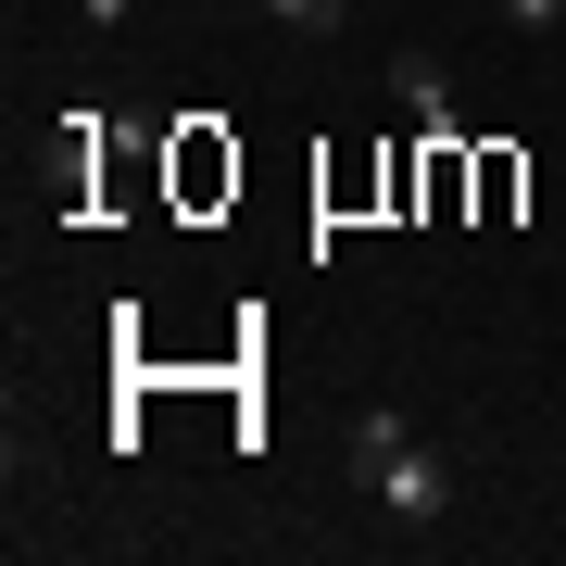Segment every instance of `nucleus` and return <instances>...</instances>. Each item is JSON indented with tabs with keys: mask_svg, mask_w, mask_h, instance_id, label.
<instances>
[{
	"mask_svg": "<svg viewBox=\"0 0 566 566\" xmlns=\"http://www.w3.org/2000/svg\"><path fill=\"white\" fill-rule=\"evenodd\" d=\"M554 428H566V416H554Z\"/></svg>",
	"mask_w": 566,
	"mask_h": 566,
	"instance_id": "nucleus-6",
	"label": "nucleus"
},
{
	"mask_svg": "<svg viewBox=\"0 0 566 566\" xmlns=\"http://www.w3.org/2000/svg\"><path fill=\"white\" fill-rule=\"evenodd\" d=\"M290 25H303V39H327V25H340V0H277Z\"/></svg>",
	"mask_w": 566,
	"mask_h": 566,
	"instance_id": "nucleus-5",
	"label": "nucleus"
},
{
	"mask_svg": "<svg viewBox=\"0 0 566 566\" xmlns=\"http://www.w3.org/2000/svg\"><path fill=\"white\" fill-rule=\"evenodd\" d=\"M390 88H403V102L428 114V139L453 126V76H441V51H403V63H390Z\"/></svg>",
	"mask_w": 566,
	"mask_h": 566,
	"instance_id": "nucleus-3",
	"label": "nucleus"
},
{
	"mask_svg": "<svg viewBox=\"0 0 566 566\" xmlns=\"http://www.w3.org/2000/svg\"><path fill=\"white\" fill-rule=\"evenodd\" d=\"M504 25H516V39H554V25H566V0H504Z\"/></svg>",
	"mask_w": 566,
	"mask_h": 566,
	"instance_id": "nucleus-4",
	"label": "nucleus"
},
{
	"mask_svg": "<svg viewBox=\"0 0 566 566\" xmlns=\"http://www.w3.org/2000/svg\"><path fill=\"white\" fill-rule=\"evenodd\" d=\"M365 491H378L390 516H416V528H441V516H453V453H441V441H403V453L378 465V479H365Z\"/></svg>",
	"mask_w": 566,
	"mask_h": 566,
	"instance_id": "nucleus-1",
	"label": "nucleus"
},
{
	"mask_svg": "<svg viewBox=\"0 0 566 566\" xmlns=\"http://www.w3.org/2000/svg\"><path fill=\"white\" fill-rule=\"evenodd\" d=\"M403 441H416V416H403V403H353V428H340V453H353V491L378 479V465L403 453Z\"/></svg>",
	"mask_w": 566,
	"mask_h": 566,
	"instance_id": "nucleus-2",
	"label": "nucleus"
}]
</instances>
